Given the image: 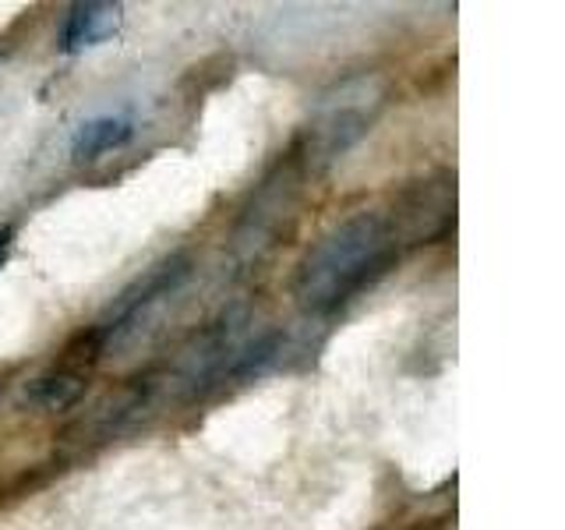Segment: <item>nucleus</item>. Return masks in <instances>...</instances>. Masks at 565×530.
I'll return each mask as SVG.
<instances>
[{"label":"nucleus","mask_w":565,"mask_h":530,"mask_svg":"<svg viewBox=\"0 0 565 530\" xmlns=\"http://www.w3.org/2000/svg\"><path fill=\"white\" fill-rule=\"evenodd\" d=\"M393 230L379 212H358L318 241L300 262L294 294L308 311H329L393 262Z\"/></svg>","instance_id":"1"},{"label":"nucleus","mask_w":565,"mask_h":530,"mask_svg":"<svg viewBox=\"0 0 565 530\" xmlns=\"http://www.w3.org/2000/svg\"><path fill=\"white\" fill-rule=\"evenodd\" d=\"M375 103H379V96H375V88H371V82L347 85L343 93L329 96L322 103V110H318L315 128H311L315 156L332 159V156L347 152L353 141L367 131V120H371V110H375Z\"/></svg>","instance_id":"2"},{"label":"nucleus","mask_w":565,"mask_h":530,"mask_svg":"<svg viewBox=\"0 0 565 530\" xmlns=\"http://www.w3.org/2000/svg\"><path fill=\"white\" fill-rule=\"evenodd\" d=\"M294 163H297V159L290 156L287 163H282L269 177V181L262 184L255 205L247 209V216H244V226L237 230V241L244 247L269 244V237H276L282 216H287V212L294 209V199H297V173H294Z\"/></svg>","instance_id":"3"},{"label":"nucleus","mask_w":565,"mask_h":530,"mask_svg":"<svg viewBox=\"0 0 565 530\" xmlns=\"http://www.w3.org/2000/svg\"><path fill=\"white\" fill-rule=\"evenodd\" d=\"M120 22H124V14L117 4H99V0L75 4L67 14V25H64V50L78 53L88 46H99L120 29Z\"/></svg>","instance_id":"4"},{"label":"nucleus","mask_w":565,"mask_h":530,"mask_svg":"<svg viewBox=\"0 0 565 530\" xmlns=\"http://www.w3.org/2000/svg\"><path fill=\"white\" fill-rule=\"evenodd\" d=\"M135 135L131 117L124 114H99L93 120H82L75 138H71V156L75 159H96L103 152H110L117 146H124Z\"/></svg>","instance_id":"5"},{"label":"nucleus","mask_w":565,"mask_h":530,"mask_svg":"<svg viewBox=\"0 0 565 530\" xmlns=\"http://www.w3.org/2000/svg\"><path fill=\"white\" fill-rule=\"evenodd\" d=\"M85 393V375L82 371H71V368H57L50 375L32 379L25 389V400L43 406V411H67L75 406Z\"/></svg>","instance_id":"6"},{"label":"nucleus","mask_w":565,"mask_h":530,"mask_svg":"<svg viewBox=\"0 0 565 530\" xmlns=\"http://www.w3.org/2000/svg\"><path fill=\"white\" fill-rule=\"evenodd\" d=\"M11 247H14V226H0V265L8 262Z\"/></svg>","instance_id":"7"}]
</instances>
